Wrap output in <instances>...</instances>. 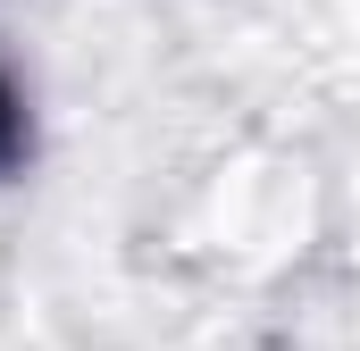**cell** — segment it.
Returning <instances> with one entry per match:
<instances>
[{
	"instance_id": "6da1fadb",
	"label": "cell",
	"mask_w": 360,
	"mask_h": 351,
	"mask_svg": "<svg viewBox=\"0 0 360 351\" xmlns=\"http://www.w3.org/2000/svg\"><path fill=\"white\" fill-rule=\"evenodd\" d=\"M34 159V109H25V84L0 67V184Z\"/></svg>"
}]
</instances>
